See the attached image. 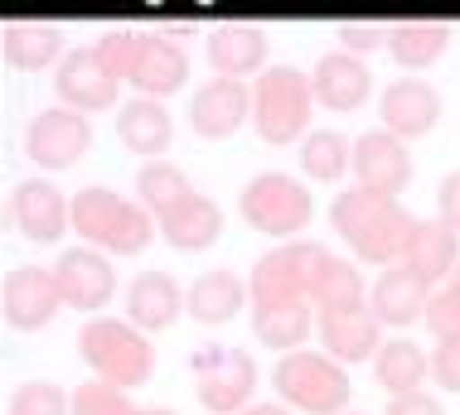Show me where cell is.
Segmentation results:
<instances>
[{
	"instance_id": "cell-1",
	"label": "cell",
	"mask_w": 460,
	"mask_h": 415,
	"mask_svg": "<svg viewBox=\"0 0 460 415\" xmlns=\"http://www.w3.org/2000/svg\"><path fill=\"white\" fill-rule=\"evenodd\" d=\"M412 212H407L397 198H378L368 188H344L334 194L330 203V228L344 237V246L354 251V261L364 266H397L402 261V246H407V232H412Z\"/></svg>"
},
{
	"instance_id": "cell-2",
	"label": "cell",
	"mask_w": 460,
	"mask_h": 415,
	"mask_svg": "<svg viewBox=\"0 0 460 415\" xmlns=\"http://www.w3.org/2000/svg\"><path fill=\"white\" fill-rule=\"evenodd\" d=\"M68 228L83 237L102 256H141L155 237V222L136 198L117 194V188H78L68 203Z\"/></svg>"
},
{
	"instance_id": "cell-3",
	"label": "cell",
	"mask_w": 460,
	"mask_h": 415,
	"mask_svg": "<svg viewBox=\"0 0 460 415\" xmlns=\"http://www.w3.org/2000/svg\"><path fill=\"white\" fill-rule=\"evenodd\" d=\"M78 353L93 367V382H107L117 392L146 386L155 372V348L136 324L117 319V314H93L78 329Z\"/></svg>"
},
{
	"instance_id": "cell-4",
	"label": "cell",
	"mask_w": 460,
	"mask_h": 415,
	"mask_svg": "<svg viewBox=\"0 0 460 415\" xmlns=\"http://www.w3.org/2000/svg\"><path fill=\"white\" fill-rule=\"evenodd\" d=\"M271 392L286 411L301 415H344L354 396L349 367H340L334 358H325L320 348H296L281 353L271 367Z\"/></svg>"
},
{
	"instance_id": "cell-5",
	"label": "cell",
	"mask_w": 460,
	"mask_h": 415,
	"mask_svg": "<svg viewBox=\"0 0 460 415\" xmlns=\"http://www.w3.org/2000/svg\"><path fill=\"white\" fill-rule=\"evenodd\" d=\"M334 251L315 237H296V242H277L247 271V305H310L320 271L330 266Z\"/></svg>"
},
{
	"instance_id": "cell-6",
	"label": "cell",
	"mask_w": 460,
	"mask_h": 415,
	"mask_svg": "<svg viewBox=\"0 0 460 415\" xmlns=\"http://www.w3.org/2000/svg\"><path fill=\"white\" fill-rule=\"evenodd\" d=\"M252 131L262 145H301V135L310 131V78L296 63H267L252 82Z\"/></svg>"
},
{
	"instance_id": "cell-7",
	"label": "cell",
	"mask_w": 460,
	"mask_h": 415,
	"mask_svg": "<svg viewBox=\"0 0 460 415\" xmlns=\"http://www.w3.org/2000/svg\"><path fill=\"white\" fill-rule=\"evenodd\" d=\"M238 212L252 232H267L277 242H296L310 218H315V194L301 174L286 169H257L238 194Z\"/></svg>"
},
{
	"instance_id": "cell-8",
	"label": "cell",
	"mask_w": 460,
	"mask_h": 415,
	"mask_svg": "<svg viewBox=\"0 0 460 415\" xmlns=\"http://www.w3.org/2000/svg\"><path fill=\"white\" fill-rule=\"evenodd\" d=\"M190 372H194V392H199V406L214 411V415H238L252 406V392H257V358L247 348H233V343H204L199 353L190 358Z\"/></svg>"
},
{
	"instance_id": "cell-9",
	"label": "cell",
	"mask_w": 460,
	"mask_h": 415,
	"mask_svg": "<svg viewBox=\"0 0 460 415\" xmlns=\"http://www.w3.org/2000/svg\"><path fill=\"white\" fill-rule=\"evenodd\" d=\"M93 145V121L68 107H44L24 125V155L40 169H73Z\"/></svg>"
},
{
	"instance_id": "cell-10",
	"label": "cell",
	"mask_w": 460,
	"mask_h": 415,
	"mask_svg": "<svg viewBox=\"0 0 460 415\" xmlns=\"http://www.w3.org/2000/svg\"><path fill=\"white\" fill-rule=\"evenodd\" d=\"M349 169H354V188H368L378 198H397L407 184H412V150H407L397 135H388L383 125L354 135L349 141Z\"/></svg>"
},
{
	"instance_id": "cell-11",
	"label": "cell",
	"mask_w": 460,
	"mask_h": 415,
	"mask_svg": "<svg viewBox=\"0 0 460 415\" xmlns=\"http://www.w3.org/2000/svg\"><path fill=\"white\" fill-rule=\"evenodd\" d=\"M49 271H54V285H58L64 309L97 314V309L111 305V295H117V271H111V256H102V251H93V246H68Z\"/></svg>"
},
{
	"instance_id": "cell-12",
	"label": "cell",
	"mask_w": 460,
	"mask_h": 415,
	"mask_svg": "<svg viewBox=\"0 0 460 415\" xmlns=\"http://www.w3.org/2000/svg\"><path fill=\"white\" fill-rule=\"evenodd\" d=\"M184 117H190V131L199 141H228L252 117V87L238 78H208L204 87H194Z\"/></svg>"
},
{
	"instance_id": "cell-13",
	"label": "cell",
	"mask_w": 460,
	"mask_h": 415,
	"mask_svg": "<svg viewBox=\"0 0 460 415\" xmlns=\"http://www.w3.org/2000/svg\"><path fill=\"white\" fill-rule=\"evenodd\" d=\"M378 121L397 141H421L441 125V92L427 78H393L378 97Z\"/></svg>"
},
{
	"instance_id": "cell-14",
	"label": "cell",
	"mask_w": 460,
	"mask_h": 415,
	"mask_svg": "<svg viewBox=\"0 0 460 415\" xmlns=\"http://www.w3.org/2000/svg\"><path fill=\"white\" fill-rule=\"evenodd\" d=\"M0 305H5V324L20 333H40L54 324V314L64 309L54 285V271L49 266H15L5 275V290H0Z\"/></svg>"
},
{
	"instance_id": "cell-15",
	"label": "cell",
	"mask_w": 460,
	"mask_h": 415,
	"mask_svg": "<svg viewBox=\"0 0 460 415\" xmlns=\"http://www.w3.org/2000/svg\"><path fill=\"white\" fill-rule=\"evenodd\" d=\"M315 333H320V353L334 358L340 367H354V362H373L383 343V324L373 319L368 299L349 309H325L315 314Z\"/></svg>"
},
{
	"instance_id": "cell-16",
	"label": "cell",
	"mask_w": 460,
	"mask_h": 415,
	"mask_svg": "<svg viewBox=\"0 0 460 415\" xmlns=\"http://www.w3.org/2000/svg\"><path fill=\"white\" fill-rule=\"evenodd\" d=\"M54 92L68 111H83V117H88V111L117 107L121 82L97 63L93 48H68V54L58 58V68H54Z\"/></svg>"
},
{
	"instance_id": "cell-17",
	"label": "cell",
	"mask_w": 460,
	"mask_h": 415,
	"mask_svg": "<svg viewBox=\"0 0 460 415\" xmlns=\"http://www.w3.org/2000/svg\"><path fill=\"white\" fill-rule=\"evenodd\" d=\"M305 78H310V97L325 111H358L373 97V68L364 58L344 54V48L320 54Z\"/></svg>"
},
{
	"instance_id": "cell-18",
	"label": "cell",
	"mask_w": 460,
	"mask_h": 415,
	"mask_svg": "<svg viewBox=\"0 0 460 415\" xmlns=\"http://www.w3.org/2000/svg\"><path fill=\"white\" fill-rule=\"evenodd\" d=\"M10 222L20 228L24 242H58L68 232V198L58 184L49 179H20L15 194H10Z\"/></svg>"
},
{
	"instance_id": "cell-19",
	"label": "cell",
	"mask_w": 460,
	"mask_h": 415,
	"mask_svg": "<svg viewBox=\"0 0 460 415\" xmlns=\"http://www.w3.org/2000/svg\"><path fill=\"white\" fill-rule=\"evenodd\" d=\"M267 30L252 20H223L208 30V68L218 73V78H257V73L267 68Z\"/></svg>"
},
{
	"instance_id": "cell-20",
	"label": "cell",
	"mask_w": 460,
	"mask_h": 415,
	"mask_svg": "<svg viewBox=\"0 0 460 415\" xmlns=\"http://www.w3.org/2000/svg\"><path fill=\"white\" fill-rule=\"evenodd\" d=\"M184 314V290L170 271H141L127 285V324H136L146 338L165 333Z\"/></svg>"
},
{
	"instance_id": "cell-21",
	"label": "cell",
	"mask_w": 460,
	"mask_h": 415,
	"mask_svg": "<svg viewBox=\"0 0 460 415\" xmlns=\"http://www.w3.org/2000/svg\"><path fill=\"white\" fill-rule=\"evenodd\" d=\"M184 78H190V54H184L180 39H165V34H146V48L136 58L131 87L136 97H151V102H165L170 92H180Z\"/></svg>"
},
{
	"instance_id": "cell-22",
	"label": "cell",
	"mask_w": 460,
	"mask_h": 415,
	"mask_svg": "<svg viewBox=\"0 0 460 415\" xmlns=\"http://www.w3.org/2000/svg\"><path fill=\"white\" fill-rule=\"evenodd\" d=\"M456 261H460V237L446 232L437 218H417L412 232H407V246H402V261H397V266H407L427 285H441V281H451Z\"/></svg>"
},
{
	"instance_id": "cell-23",
	"label": "cell",
	"mask_w": 460,
	"mask_h": 415,
	"mask_svg": "<svg viewBox=\"0 0 460 415\" xmlns=\"http://www.w3.org/2000/svg\"><path fill=\"white\" fill-rule=\"evenodd\" d=\"M117 141L131 150V155L160 160L175 141V117H170L165 102H151V97H131V102L117 107Z\"/></svg>"
},
{
	"instance_id": "cell-24",
	"label": "cell",
	"mask_w": 460,
	"mask_h": 415,
	"mask_svg": "<svg viewBox=\"0 0 460 415\" xmlns=\"http://www.w3.org/2000/svg\"><path fill=\"white\" fill-rule=\"evenodd\" d=\"M427 295H431L427 281H417L407 266H388V271H378V281L368 285V309H373V319H378V324L407 329V324L421 319Z\"/></svg>"
},
{
	"instance_id": "cell-25",
	"label": "cell",
	"mask_w": 460,
	"mask_h": 415,
	"mask_svg": "<svg viewBox=\"0 0 460 415\" xmlns=\"http://www.w3.org/2000/svg\"><path fill=\"white\" fill-rule=\"evenodd\" d=\"M0 48H5V63L20 73H40L68 54L64 48V30L49 20H5L0 24Z\"/></svg>"
},
{
	"instance_id": "cell-26",
	"label": "cell",
	"mask_w": 460,
	"mask_h": 415,
	"mask_svg": "<svg viewBox=\"0 0 460 415\" xmlns=\"http://www.w3.org/2000/svg\"><path fill=\"white\" fill-rule=\"evenodd\" d=\"M155 228L165 237V246H175V251H208L223 232V203L214 194H199L194 188V194L184 198L170 218H160Z\"/></svg>"
},
{
	"instance_id": "cell-27",
	"label": "cell",
	"mask_w": 460,
	"mask_h": 415,
	"mask_svg": "<svg viewBox=\"0 0 460 415\" xmlns=\"http://www.w3.org/2000/svg\"><path fill=\"white\" fill-rule=\"evenodd\" d=\"M238 309H247V281L228 266H214V271L194 275V285L184 290V314H194L199 324H208V329L228 324Z\"/></svg>"
},
{
	"instance_id": "cell-28",
	"label": "cell",
	"mask_w": 460,
	"mask_h": 415,
	"mask_svg": "<svg viewBox=\"0 0 460 415\" xmlns=\"http://www.w3.org/2000/svg\"><path fill=\"white\" fill-rule=\"evenodd\" d=\"M446 44H451V24L441 20H388V54L407 73L431 68L446 54Z\"/></svg>"
},
{
	"instance_id": "cell-29",
	"label": "cell",
	"mask_w": 460,
	"mask_h": 415,
	"mask_svg": "<svg viewBox=\"0 0 460 415\" xmlns=\"http://www.w3.org/2000/svg\"><path fill=\"white\" fill-rule=\"evenodd\" d=\"M296 165L305 184H340L349 174V135L334 125H310L296 145Z\"/></svg>"
},
{
	"instance_id": "cell-30",
	"label": "cell",
	"mask_w": 460,
	"mask_h": 415,
	"mask_svg": "<svg viewBox=\"0 0 460 415\" xmlns=\"http://www.w3.org/2000/svg\"><path fill=\"white\" fill-rule=\"evenodd\" d=\"M190 194H194V184L175 160H146V165L136 169V203L151 212V222L170 218Z\"/></svg>"
},
{
	"instance_id": "cell-31",
	"label": "cell",
	"mask_w": 460,
	"mask_h": 415,
	"mask_svg": "<svg viewBox=\"0 0 460 415\" xmlns=\"http://www.w3.org/2000/svg\"><path fill=\"white\" fill-rule=\"evenodd\" d=\"M373 376L388 396H407V392H421L427 382V353L412 338H383L378 353H373Z\"/></svg>"
},
{
	"instance_id": "cell-32",
	"label": "cell",
	"mask_w": 460,
	"mask_h": 415,
	"mask_svg": "<svg viewBox=\"0 0 460 415\" xmlns=\"http://www.w3.org/2000/svg\"><path fill=\"white\" fill-rule=\"evenodd\" d=\"M310 305H252V333L257 343L277 348V353H296L310 338Z\"/></svg>"
},
{
	"instance_id": "cell-33",
	"label": "cell",
	"mask_w": 460,
	"mask_h": 415,
	"mask_svg": "<svg viewBox=\"0 0 460 415\" xmlns=\"http://www.w3.org/2000/svg\"><path fill=\"white\" fill-rule=\"evenodd\" d=\"M364 299H368V281H364V271H358V261H349V256H330V266L320 271V281H315V295H310V305L325 314V309L364 305Z\"/></svg>"
},
{
	"instance_id": "cell-34",
	"label": "cell",
	"mask_w": 460,
	"mask_h": 415,
	"mask_svg": "<svg viewBox=\"0 0 460 415\" xmlns=\"http://www.w3.org/2000/svg\"><path fill=\"white\" fill-rule=\"evenodd\" d=\"M146 34H151V30H136V24H111V30L97 34L93 54H97V63H102L117 82H131L136 58H141V48H146Z\"/></svg>"
},
{
	"instance_id": "cell-35",
	"label": "cell",
	"mask_w": 460,
	"mask_h": 415,
	"mask_svg": "<svg viewBox=\"0 0 460 415\" xmlns=\"http://www.w3.org/2000/svg\"><path fill=\"white\" fill-rule=\"evenodd\" d=\"M68 415H141V406L131 401V392H117L107 382H83L68 396Z\"/></svg>"
},
{
	"instance_id": "cell-36",
	"label": "cell",
	"mask_w": 460,
	"mask_h": 415,
	"mask_svg": "<svg viewBox=\"0 0 460 415\" xmlns=\"http://www.w3.org/2000/svg\"><path fill=\"white\" fill-rule=\"evenodd\" d=\"M10 415H68V392L58 382H20L15 396H10Z\"/></svg>"
},
{
	"instance_id": "cell-37",
	"label": "cell",
	"mask_w": 460,
	"mask_h": 415,
	"mask_svg": "<svg viewBox=\"0 0 460 415\" xmlns=\"http://www.w3.org/2000/svg\"><path fill=\"white\" fill-rule=\"evenodd\" d=\"M421 319H427L431 333H437V343H446V338H460V290H456V285L431 290V295H427V309H421Z\"/></svg>"
},
{
	"instance_id": "cell-38",
	"label": "cell",
	"mask_w": 460,
	"mask_h": 415,
	"mask_svg": "<svg viewBox=\"0 0 460 415\" xmlns=\"http://www.w3.org/2000/svg\"><path fill=\"white\" fill-rule=\"evenodd\" d=\"M334 39H340L344 54L364 58L373 48H388V20H344L340 30H334Z\"/></svg>"
},
{
	"instance_id": "cell-39",
	"label": "cell",
	"mask_w": 460,
	"mask_h": 415,
	"mask_svg": "<svg viewBox=\"0 0 460 415\" xmlns=\"http://www.w3.org/2000/svg\"><path fill=\"white\" fill-rule=\"evenodd\" d=\"M427 376L441 386V392H460V338H446V343L431 348Z\"/></svg>"
},
{
	"instance_id": "cell-40",
	"label": "cell",
	"mask_w": 460,
	"mask_h": 415,
	"mask_svg": "<svg viewBox=\"0 0 460 415\" xmlns=\"http://www.w3.org/2000/svg\"><path fill=\"white\" fill-rule=\"evenodd\" d=\"M437 222L460 237V169L441 174V184H437Z\"/></svg>"
},
{
	"instance_id": "cell-41",
	"label": "cell",
	"mask_w": 460,
	"mask_h": 415,
	"mask_svg": "<svg viewBox=\"0 0 460 415\" xmlns=\"http://www.w3.org/2000/svg\"><path fill=\"white\" fill-rule=\"evenodd\" d=\"M383 415H446V406L427 392H407V396H388V411Z\"/></svg>"
},
{
	"instance_id": "cell-42",
	"label": "cell",
	"mask_w": 460,
	"mask_h": 415,
	"mask_svg": "<svg viewBox=\"0 0 460 415\" xmlns=\"http://www.w3.org/2000/svg\"><path fill=\"white\" fill-rule=\"evenodd\" d=\"M238 415H291V411H286L281 401H252V406L238 411Z\"/></svg>"
},
{
	"instance_id": "cell-43",
	"label": "cell",
	"mask_w": 460,
	"mask_h": 415,
	"mask_svg": "<svg viewBox=\"0 0 460 415\" xmlns=\"http://www.w3.org/2000/svg\"><path fill=\"white\" fill-rule=\"evenodd\" d=\"M141 415H180L175 406H141Z\"/></svg>"
},
{
	"instance_id": "cell-44",
	"label": "cell",
	"mask_w": 460,
	"mask_h": 415,
	"mask_svg": "<svg viewBox=\"0 0 460 415\" xmlns=\"http://www.w3.org/2000/svg\"><path fill=\"white\" fill-rule=\"evenodd\" d=\"M446 285H456V290H460V261H456V271H451V281H446Z\"/></svg>"
},
{
	"instance_id": "cell-45",
	"label": "cell",
	"mask_w": 460,
	"mask_h": 415,
	"mask_svg": "<svg viewBox=\"0 0 460 415\" xmlns=\"http://www.w3.org/2000/svg\"><path fill=\"white\" fill-rule=\"evenodd\" d=\"M344 415H364V411H344Z\"/></svg>"
}]
</instances>
